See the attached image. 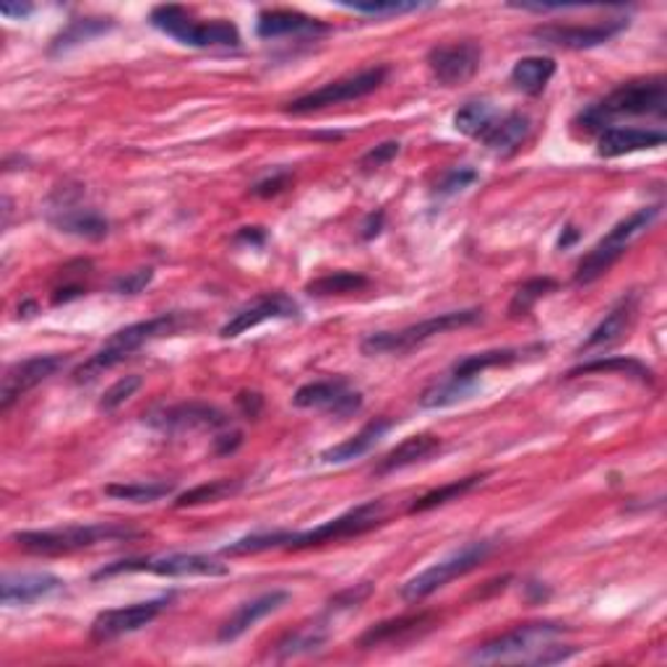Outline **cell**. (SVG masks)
I'll use <instances>...</instances> for the list:
<instances>
[{
  "label": "cell",
  "instance_id": "cell-1",
  "mask_svg": "<svg viewBox=\"0 0 667 667\" xmlns=\"http://www.w3.org/2000/svg\"><path fill=\"white\" fill-rule=\"evenodd\" d=\"M383 514H386V503L383 501H368L363 506L347 511V514L337 516V520H329L324 524H318L316 529H305V532H287V529H276V532H255V535H245L240 540L230 543L227 548H222V556H255V553L264 550H308L316 548V545L324 543H334V540H347V537H358L365 535L383 524Z\"/></svg>",
  "mask_w": 667,
  "mask_h": 667
},
{
  "label": "cell",
  "instance_id": "cell-2",
  "mask_svg": "<svg viewBox=\"0 0 667 667\" xmlns=\"http://www.w3.org/2000/svg\"><path fill=\"white\" fill-rule=\"evenodd\" d=\"M564 623L540 621V623H524V626L509 631L493 642L480 644L472 649L470 663L491 665V663H527V665H553L564 663L573 655V649L558 647V636L566 634Z\"/></svg>",
  "mask_w": 667,
  "mask_h": 667
},
{
  "label": "cell",
  "instance_id": "cell-3",
  "mask_svg": "<svg viewBox=\"0 0 667 667\" xmlns=\"http://www.w3.org/2000/svg\"><path fill=\"white\" fill-rule=\"evenodd\" d=\"M667 110V87L663 76H652V79H638L621 84L619 89L610 91L600 102L589 105L587 110L579 112L573 125L581 128L584 133H602L605 128L613 125V120L621 118H642L657 116L663 118Z\"/></svg>",
  "mask_w": 667,
  "mask_h": 667
},
{
  "label": "cell",
  "instance_id": "cell-4",
  "mask_svg": "<svg viewBox=\"0 0 667 667\" xmlns=\"http://www.w3.org/2000/svg\"><path fill=\"white\" fill-rule=\"evenodd\" d=\"M188 318L183 314H160L154 318H149V321H139L125 326V329H120L112 334V337L105 342L99 350L91 354L89 360H84V363L74 371V381L76 383H91L95 379H99L102 373L112 371V368L123 363V360L131 358L133 352L141 350V347L154 342V339L170 337V334L181 331L183 326H186Z\"/></svg>",
  "mask_w": 667,
  "mask_h": 667
},
{
  "label": "cell",
  "instance_id": "cell-5",
  "mask_svg": "<svg viewBox=\"0 0 667 667\" xmlns=\"http://www.w3.org/2000/svg\"><path fill=\"white\" fill-rule=\"evenodd\" d=\"M136 537L131 527L120 524H68L58 529L13 532L11 543L32 556H68V553L95 548L99 543H116Z\"/></svg>",
  "mask_w": 667,
  "mask_h": 667
},
{
  "label": "cell",
  "instance_id": "cell-6",
  "mask_svg": "<svg viewBox=\"0 0 667 667\" xmlns=\"http://www.w3.org/2000/svg\"><path fill=\"white\" fill-rule=\"evenodd\" d=\"M659 215H663V204H652V207H642L631 217L621 219V222L579 261L577 272H573V282H577V285H592L600 276H605L610 269H613L615 261L628 251L631 243L657 222Z\"/></svg>",
  "mask_w": 667,
  "mask_h": 667
},
{
  "label": "cell",
  "instance_id": "cell-7",
  "mask_svg": "<svg viewBox=\"0 0 667 667\" xmlns=\"http://www.w3.org/2000/svg\"><path fill=\"white\" fill-rule=\"evenodd\" d=\"M482 318L480 308L467 310H449V314H438L433 318H425L420 324L404 326L400 331H379L363 339L360 350L363 354H404L415 347H423L430 339L449 334L453 329H464V326L478 324Z\"/></svg>",
  "mask_w": 667,
  "mask_h": 667
},
{
  "label": "cell",
  "instance_id": "cell-8",
  "mask_svg": "<svg viewBox=\"0 0 667 667\" xmlns=\"http://www.w3.org/2000/svg\"><path fill=\"white\" fill-rule=\"evenodd\" d=\"M154 30L190 47H238L240 32L232 21H196L183 6H157L149 13Z\"/></svg>",
  "mask_w": 667,
  "mask_h": 667
},
{
  "label": "cell",
  "instance_id": "cell-9",
  "mask_svg": "<svg viewBox=\"0 0 667 667\" xmlns=\"http://www.w3.org/2000/svg\"><path fill=\"white\" fill-rule=\"evenodd\" d=\"M491 553H493L491 540H474L470 545H464V548L453 550L451 556L441 558L438 564H433L425 571L417 573V577L404 581L402 592H400L402 600L404 602H423L425 598H430L433 592L444 589L449 581L478 569L482 560L491 556Z\"/></svg>",
  "mask_w": 667,
  "mask_h": 667
},
{
  "label": "cell",
  "instance_id": "cell-10",
  "mask_svg": "<svg viewBox=\"0 0 667 667\" xmlns=\"http://www.w3.org/2000/svg\"><path fill=\"white\" fill-rule=\"evenodd\" d=\"M386 76H389L386 66L365 68V70H360V74L329 81V84H324L321 89L308 91V95L293 99V102H287L285 112H289V116H308V112L334 108V105H345V102H352V99H363L368 95H373V91L379 89L383 81H386Z\"/></svg>",
  "mask_w": 667,
  "mask_h": 667
},
{
  "label": "cell",
  "instance_id": "cell-11",
  "mask_svg": "<svg viewBox=\"0 0 667 667\" xmlns=\"http://www.w3.org/2000/svg\"><path fill=\"white\" fill-rule=\"evenodd\" d=\"M133 571H149L157 577L183 579V577H227L230 566L211 556H198V553H173V556H157V558H139V560H120L116 566L97 571L95 579H108L116 573H133Z\"/></svg>",
  "mask_w": 667,
  "mask_h": 667
},
{
  "label": "cell",
  "instance_id": "cell-12",
  "mask_svg": "<svg viewBox=\"0 0 667 667\" xmlns=\"http://www.w3.org/2000/svg\"><path fill=\"white\" fill-rule=\"evenodd\" d=\"M81 190L61 188L58 194L50 198L47 219L50 225L58 227L66 236H76L84 240H102L110 232V222L99 215L97 209L84 207L79 201Z\"/></svg>",
  "mask_w": 667,
  "mask_h": 667
},
{
  "label": "cell",
  "instance_id": "cell-13",
  "mask_svg": "<svg viewBox=\"0 0 667 667\" xmlns=\"http://www.w3.org/2000/svg\"><path fill=\"white\" fill-rule=\"evenodd\" d=\"M623 30H628V17L605 19L598 24H545L532 30V37L543 45L564 47V50H592L608 45Z\"/></svg>",
  "mask_w": 667,
  "mask_h": 667
},
{
  "label": "cell",
  "instance_id": "cell-14",
  "mask_svg": "<svg viewBox=\"0 0 667 667\" xmlns=\"http://www.w3.org/2000/svg\"><path fill=\"white\" fill-rule=\"evenodd\" d=\"M68 365L66 354H34V358L13 363L3 375V386H0V409L9 413L21 396L30 394L40 383H45L58 375Z\"/></svg>",
  "mask_w": 667,
  "mask_h": 667
},
{
  "label": "cell",
  "instance_id": "cell-15",
  "mask_svg": "<svg viewBox=\"0 0 667 667\" xmlns=\"http://www.w3.org/2000/svg\"><path fill=\"white\" fill-rule=\"evenodd\" d=\"M170 605V598H157L136 602L128 608H112L102 610L95 621H91V642L95 644H110L116 638H123L128 634H136L152 621L160 619V613Z\"/></svg>",
  "mask_w": 667,
  "mask_h": 667
},
{
  "label": "cell",
  "instance_id": "cell-16",
  "mask_svg": "<svg viewBox=\"0 0 667 667\" xmlns=\"http://www.w3.org/2000/svg\"><path fill=\"white\" fill-rule=\"evenodd\" d=\"M146 423L154 430L167 433V436H181V433H196V430H219L230 425L222 409L211 407V404L201 402H186L173 404V407L154 409L146 415Z\"/></svg>",
  "mask_w": 667,
  "mask_h": 667
},
{
  "label": "cell",
  "instance_id": "cell-17",
  "mask_svg": "<svg viewBox=\"0 0 667 667\" xmlns=\"http://www.w3.org/2000/svg\"><path fill=\"white\" fill-rule=\"evenodd\" d=\"M482 47L478 42H449V45H436L428 53V68L441 87H461L480 70Z\"/></svg>",
  "mask_w": 667,
  "mask_h": 667
},
{
  "label": "cell",
  "instance_id": "cell-18",
  "mask_svg": "<svg viewBox=\"0 0 667 667\" xmlns=\"http://www.w3.org/2000/svg\"><path fill=\"white\" fill-rule=\"evenodd\" d=\"M293 404L300 409H321L337 417H350L363 407V396L345 379H329L305 383L295 392Z\"/></svg>",
  "mask_w": 667,
  "mask_h": 667
},
{
  "label": "cell",
  "instance_id": "cell-19",
  "mask_svg": "<svg viewBox=\"0 0 667 667\" xmlns=\"http://www.w3.org/2000/svg\"><path fill=\"white\" fill-rule=\"evenodd\" d=\"M300 316V305H297L293 297L285 293H269L255 297L251 305L240 308L236 316L227 321L222 329H219V337L225 339H236L240 334L255 329L259 324L264 321H276V318H297Z\"/></svg>",
  "mask_w": 667,
  "mask_h": 667
},
{
  "label": "cell",
  "instance_id": "cell-20",
  "mask_svg": "<svg viewBox=\"0 0 667 667\" xmlns=\"http://www.w3.org/2000/svg\"><path fill=\"white\" fill-rule=\"evenodd\" d=\"M638 316V293L623 295L613 308L608 310L605 318L589 331V337L581 342L579 354H592V352H605L610 347H615L628 337V331L634 329Z\"/></svg>",
  "mask_w": 667,
  "mask_h": 667
},
{
  "label": "cell",
  "instance_id": "cell-21",
  "mask_svg": "<svg viewBox=\"0 0 667 667\" xmlns=\"http://www.w3.org/2000/svg\"><path fill=\"white\" fill-rule=\"evenodd\" d=\"M287 602H289V592H285V589H272V592H264V594H259V598L243 602V605H240L236 613H232L230 619L222 623V628H219V634H217V642L219 644L236 642V638L243 636L245 631H251L255 623L264 621L266 615H272L280 608H285Z\"/></svg>",
  "mask_w": 667,
  "mask_h": 667
},
{
  "label": "cell",
  "instance_id": "cell-22",
  "mask_svg": "<svg viewBox=\"0 0 667 667\" xmlns=\"http://www.w3.org/2000/svg\"><path fill=\"white\" fill-rule=\"evenodd\" d=\"M665 144V133L657 128H634V125H610L600 133L598 154L605 160L626 157V154L657 149Z\"/></svg>",
  "mask_w": 667,
  "mask_h": 667
},
{
  "label": "cell",
  "instance_id": "cell-23",
  "mask_svg": "<svg viewBox=\"0 0 667 667\" xmlns=\"http://www.w3.org/2000/svg\"><path fill=\"white\" fill-rule=\"evenodd\" d=\"M58 589H63V579L55 573H6L0 584V600L6 608L32 605Z\"/></svg>",
  "mask_w": 667,
  "mask_h": 667
},
{
  "label": "cell",
  "instance_id": "cell-24",
  "mask_svg": "<svg viewBox=\"0 0 667 667\" xmlns=\"http://www.w3.org/2000/svg\"><path fill=\"white\" fill-rule=\"evenodd\" d=\"M543 352H545V347H540V345L509 347V350L474 352V354H467V358L457 360V363L451 365V375H453V379L478 381V375H482L485 371H491V368H506V365L522 363V360H527V354H532V358H537V354H543Z\"/></svg>",
  "mask_w": 667,
  "mask_h": 667
},
{
  "label": "cell",
  "instance_id": "cell-25",
  "mask_svg": "<svg viewBox=\"0 0 667 667\" xmlns=\"http://www.w3.org/2000/svg\"><path fill=\"white\" fill-rule=\"evenodd\" d=\"M329 26L324 24L321 19L305 17L300 11H264L259 13V21H255V34L261 40H280V37H293V34H326Z\"/></svg>",
  "mask_w": 667,
  "mask_h": 667
},
{
  "label": "cell",
  "instance_id": "cell-26",
  "mask_svg": "<svg viewBox=\"0 0 667 667\" xmlns=\"http://www.w3.org/2000/svg\"><path fill=\"white\" fill-rule=\"evenodd\" d=\"M441 449H444V441L438 436H433V433L409 436V438H404L400 446H394V449L373 467V474L375 478H386V474L400 472V470H404V467L420 464V461L430 459L433 453H438Z\"/></svg>",
  "mask_w": 667,
  "mask_h": 667
},
{
  "label": "cell",
  "instance_id": "cell-27",
  "mask_svg": "<svg viewBox=\"0 0 667 667\" xmlns=\"http://www.w3.org/2000/svg\"><path fill=\"white\" fill-rule=\"evenodd\" d=\"M392 425L394 423L386 420V417L371 420V423L365 425L363 430H358V433H354V436L347 438V441L331 446V449H326L321 453V461H326V464H347V461H354V459L365 457V453L371 451L373 446L379 444L389 430H392Z\"/></svg>",
  "mask_w": 667,
  "mask_h": 667
},
{
  "label": "cell",
  "instance_id": "cell-28",
  "mask_svg": "<svg viewBox=\"0 0 667 667\" xmlns=\"http://www.w3.org/2000/svg\"><path fill=\"white\" fill-rule=\"evenodd\" d=\"M529 131V116H524V112H509V116L495 120V125L482 136V144L491 149L493 154H499V157H509V154H514L516 149L527 141Z\"/></svg>",
  "mask_w": 667,
  "mask_h": 667
},
{
  "label": "cell",
  "instance_id": "cell-29",
  "mask_svg": "<svg viewBox=\"0 0 667 667\" xmlns=\"http://www.w3.org/2000/svg\"><path fill=\"white\" fill-rule=\"evenodd\" d=\"M326 642H329V615L316 619L314 623H305V626L295 628L293 634H287L276 644V657L293 659L300 655H314Z\"/></svg>",
  "mask_w": 667,
  "mask_h": 667
},
{
  "label": "cell",
  "instance_id": "cell-30",
  "mask_svg": "<svg viewBox=\"0 0 667 667\" xmlns=\"http://www.w3.org/2000/svg\"><path fill=\"white\" fill-rule=\"evenodd\" d=\"M553 76H556V61L543 58V55H529V58L516 61L511 68V84L529 97L543 95Z\"/></svg>",
  "mask_w": 667,
  "mask_h": 667
},
{
  "label": "cell",
  "instance_id": "cell-31",
  "mask_svg": "<svg viewBox=\"0 0 667 667\" xmlns=\"http://www.w3.org/2000/svg\"><path fill=\"white\" fill-rule=\"evenodd\" d=\"M430 615L420 613V615H407V619H394V621H383L379 626L368 628L363 638H360V647L371 649V647H381V644H394L404 636H413L417 631L430 626Z\"/></svg>",
  "mask_w": 667,
  "mask_h": 667
},
{
  "label": "cell",
  "instance_id": "cell-32",
  "mask_svg": "<svg viewBox=\"0 0 667 667\" xmlns=\"http://www.w3.org/2000/svg\"><path fill=\"white\" fill-rule=\"evenodd\" d=\"M478 392V381H467V379H449L436 383V386L425 389L420 396V407L423 409H444L451 407V404H459Z\"/></svg>",
  "mask_w": 667,
  "mask_h": 667
},
{
  "label": "cell",
  "instance_id": "cell-33",
  "mask_svg": "<svg viewBox=\"0 0 667 667\" xmlns=\"http://www.w3.org/2000/svg\"><path fill=\"white\" fill-rule=\"evenodd\" d=\"M485 478H488V474H472V478L453 480V482H449V485L436 488V491L425 493V495H420V499H417L415 503H409V514H423V511L446 506V503L464 499L467 493H472L474 488L482 485V482H485Z\"/></svg>",
  "mask_w": 667,
  "mask_h": 667
},
{
  "label": "cell",
  "instance_id": "cell-34",
  "mask_svg": "<svg viewBox=\"0 0 667 667\" xmlns=\"http://www.w3.org/2000/svg\"><path fill=\"white\" fill-rule=\"evenodd\" d=\"M499 118L501 116L495 112L491 102H480L478 99V102H467L464 108L453 116V128H457L459 133H464V136L482 139L495 125V120Z\"/></svg>",
  "mask_w": 667,
  "mask_h": 667
},
{
  "label": "cell",
  "instance_id": "cell-35",
  "mask_svg": "<svg viewBox=\"0 0 667 667\" xmlns=\"http://www.w3.org/2000/svg\"><path fill=\"white\" fill-rule=\"evenodd\" d=\"M108 30H112L110 19H74L66 26V30H63L58 37L53 40V47H50V53H53V55L66 53V50L81 45V42H89L91 37H97V34H105Z\"/></svg>",
  "mask_w": 667,
  "mask_h": 667
},
{
  "label": "cell",
  "instance_id": "cell-36",
  "mask_svg": "<svg viewBox=\"0 0 667 667\" xmlns=\"http://www.w3.org/2000/svg\"><path fill=\"white\" fill-rule=\"evenodd\" d=\"M240 488H243V482L240 480L204 482V485H196V488H190V491L177 495L175 509H188V506H201V503L225 501V499H230V495H236Z\"/></svg>",
  "mask_w": 667,
  "mask_h": 667
},
{
  "label": "cell",
  "instance_id": "cell-37",
  "mask_svg": "<svg viewBox=\"0 0 667 667\" xmlns=\"http://www.w3.org/2000/svg\"><path fill=\"white\" fill-rule=\"evenodd\" d=\"M371 285V280L363 274L354 272H334L326 276H318V280L308 282L305 293L316 295V297H329V295H347V293H360Z\"/></svg>",
  "mask_w": 667,
  "mask_h": 667
},
{
  "label": "cell",
  "instance_id": "cell-38",
  "mask_svg": "<svg viewBox=\"0 0 667 667\" xmlns=\"http://www.w3.org/2000/svg\"><path fill=\"white\" fill-rule=\"evenodd\" d=\"M105 493L110 499L118 501H131V503H154L160 499H167L173 493V482H157V480H146V482H123V485H108Z\"/></svg>",
  "mask_w": 667,
  "mask_h": 667
},
{
  "label": "cell",
  "instance_id": "cell-39",
  "mask_svg": "<svg viewBox=\"0 0 667 667\" xmlns=\"http://www.w3.org/2000/svg\"><path fill=\"white\" fill-rule=\"evenodd\" d=\"M584 373H623V375H634L638 381H652V371L644 363H638L634 358H610V360H589V363H581L569 371V379H577V375Z\"/></svg>",
  "mask_w": 667,
  "mask_h": 667
},
{
  "label": "cell",
  "instance_id": "cell-40",
  "mask_svg": "<svg viewBox=\"0 0 667 667\" xmlns=\"http://www.w3.org/2000/svg\"><path fill=\"white\" fill-rule=\"evenodd\" d=\"M556 289H558V282L550 280V276H537V280L524 282V285L514 293V297H511L509 314L514 318L527 316L529 310L535 308L537 300H543L545 295L556 293Z\"/></svg>",
  "mask_w": 667,
  "mask_h": 667
},
{
  "label": "cell",
  "instance_id": "cell-41",
  "mask_svg": "<svg viewBox=\"0 0 667 667\" xmlns=\"http://www.w3.org/2000/svg\"><path fill=\"white\" fill-rule=\"evenodd\" d=\"M141 383H144L141 375H123V379H118L108 392L102 394V400H99V413H116L118 407H123V404L139 392Z\"/></svg>",
  "mask_w": 667,
  "mask_h": 667
},
{
  "label": "cell",
  "instance_id": "cell-42",
  "mask_svg": "<svg viewBox=\"0 0 667 667\" xmlns=\"http://www.w3.org/2000/svg\"><path fill=\"white\" fill-rule=\"evenodd\" d=\"M342 9L368 13V17H400V13L425 9V3H402V0H392V3H342Z\"/></svg>",
  "mask_w": 667,
  "mask_h": 667
},
{
  "label": "cell",
  "instance_id": "cell-43",
  "mask_svg": "<svg viewBox=\"0 0 667 667\" xmlns=\"http://www.w3.org/2000/svg\"><path fill=\"white\" fill-rule=\"evenodd\" d=\"M478 170H472V167H453V170H449V173L444 175V181L438 183L436 186V190H438V196H453V194H459V190H464V188H470L474 181H478Z\"/></svg>",
  "mask_w": 667,
  "mask_h": 667
},
{
  "label": "cell",
  "instance_id": "cell-44",
  "mask_svg": "<svg viewBox=\"0 0 667 667\" xmlns=\"http://www.w3.org/2000/svg\"><path fill=\"white\" fill-rule=\"evenodd\" d=\"M154 280V269H136V272H128L123 276H118L116 282H112V289H116L118 295H139L144 293V289L152 285Z\"/></svg>",
  "mask_w": 667,
  "mask_h": 667
},
{
  "label": "cell",
  "instance_id": "cell-45",
  "mask_svg": "<svg viewBox=\"0 0 667 667\" xmlns=\"http://www.w3.org/2000/svg\"><path fill=\"white\" fill-rule=\"evenodd\" d=\"M402 144L400 141H383V144L368 149V152L363 154V160H360V167L363 170H379L383 165H389L396 154H400Z\"/></svg>",
  "mask_w": 667,
  "mask_h": 667
},
{
  "label": "cell",
  "instance_id": "cell-46",
  "mask_svg": "<svg viewBox=\"0 0 667 667\" xmlns=\"http://www.w3.org/2000/svg\"><path fill=\"white\" fill-rule=\"evenodd\" d=\"M287 183H289V173H276V175H272V177H266V181L255 183V186H253L251 190H253L255 196L269 198V196H276V194H280V190H285V188H287Z\"/></svg>",
  "mask_w": 667,
  "mask_h": 667
},
{
  "label": "cell",
  "instance_id": "cell-47",
  "mask_svg": "<svg viewBox=\"0 0 667 667\" xmlns=\"http://www.w3.org/2000/svg\"><path fill=\"white\" fill-rule=\"evenodd\" d=\"M238 407L243 409L245 417H259L261 407H264V400H261V394L255 392H243L238 396Z\"/></svg>",
  "mask_w": 667,
  "mask_h": 667
},
{
  "label": "cell",
  "instance_id": "cell-48",
  "mask_svg": "<svg viewBox=\"0 0 667 667\" xmlns=\"http://www.w3.org/2000/svg\"><path fill=\"white\" fill-rule=\"evenodd\" d=\"M236 243L253 245V248L264 245V243H266V232H264V227H243V230H238Z\"/></svg>",
  "mask_w": 667,
  "mask_h": 667
},
{
  "label": "cell",
  "instance_id": "cell-49",
  "mask_svg": "<svg viewBox=\"0 0 667 667\" xmlns=\"http://www.w3.org/2000/svg\"><path fill=\"white\" fill-rule=\"evenodd\" d=\"M240 444H243V436H240L238 430H232L230 436H219V438H215L217 453H232V451L238 449Z\"/></svg>",
  "mask_w": 667,
  "mask_h": 667
},
{
  "label": "cell",
  "instance_id": "cell-50",
  "mask_svg": "<svg viewBox=\"0 0 667 667\" xmlns=\"http://www.w3.org/2000/svg\"><path fill=\"white\" fill-rule=\"evenodd\" d=\"M381 230H383V211H373L363 225V238L371 240L375 236H381Z\"/></svg>",
  "mask_w": 667,
  "mask_h": 667
},
{
  "label": "cell",
  "instance_id": "cell-51",
  "mask_svg": "<svg viewBox=\"0 0 667 667\" xmlns=\"http://www.w3.org/2000/svg\"><path fill=\"white\" fill-rule=\"evenodd\" d=\"M32 11H34V6H3V9H0V13L9 19H26Z\"/></svg>",
  "mask_w": 667,
  "mask_h": 667
},
{
  "label": "cell",
  "instance_id": "cell-52",
  "mask_svg": "<svg viewBox=\"0 0 667 667\" xmlns=\"http://www.w3.org/2000/svg\"><path fill=\"white\" fill-rule=\"evenodd\" d=\"M564 232H566V236H560V240H558L560 248H569L571 243H577V240H579V230H577V227L569 225Z\"/></svg>",
  "mask_w": 667,
  "mask_h": 667
},
{
  "label": "cell",
  "instance_id": "cell-53",
  "mask_svg": "<svg viewBox=\"0 0 667 667\" xmlns=\"http://www.w3.org/2000/svg\"><path fill=\"white\" fill-rule=\"evenodd\" d=\"M19 314L24 316V318H30V316L37 314V305H34V303H24V305H21V308H19Z\"/></svg>",
  "mask_w": 667,
  "mask_h": 667
}]
</instances>
